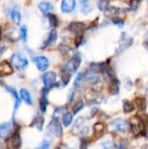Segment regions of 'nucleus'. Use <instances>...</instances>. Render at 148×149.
Instances as JSON below:
<instances>
[{"label":"nucleus","instance_id":"f257e3e1","mask_svg":"<svg viewBox=\"0 0 148 149\" xmlns=\"http://www.w3.org/2000/svg\"><path fill=\"white\" fill-rule=\"evenodd\" d=\"M10 63H11L12 66L15 67L17 70L24 69L29 64L27 58L25 57H24L23 55L19 54V53L12 54V56L10 57Z\"/></svg>","mask_w":148,"mask_h":149},{"label":"nucleus","instance_id":"f03ea898","mask_svg":"<svg viewBox=\"0 0 148 149\" xmlns=\"http://www.w3.org/2000/svg\"><path fill=\"white\" fill-rule=\"evenodd\" d=\"M81 63V58L79 56L76 55L74 57H72L71 59L68 60V62L65 64L64 71H65L66 72H68L69 74H73L74 72H77L78 68L79 67V65Z\"/></svg>","mask_w":148,"mask_h":149},{"label":"nucleus","instance_id":"7ed1b4c3","mask_svg":"<svg viewBox=\"0 0 148 149\" xmlns=\"http://www.w3.org/2000/svg\"><path fill=\"white\" fill-rule=\"evenodd\" d=\"M129 127V124L123 120H115L110 123L109 128L113 132H124Z\"/></svg>","mask_w":148,"mask_h":149},{"label":"nucleus","instance_id":"20e7f679","mask_svg":"<svg viewBox=\"0 0 148 149\" xmlns=\"http://www.w3.org/2000/svg\"><path fill=\"white\" fill-rule=\"evenodd\" d=\"M85 79L88 83L94 85L99 81V72L95 68L91 67L86 70L85 73Z\"/></svg>","mask_w":148,"mask_h":149},{"label":"nucleus","instance_id":"39448f33","mask_svg":"<svg viewBox=\"0 0 148 149\" xmlns=\"http://www.w3.org/2000/svg\"><path fill=\"white\" fill-rule=\"evenodd\" d=\"M3 34H4V37L11 41V42H16L19 39V37L20 36V32L18 33L17 30L12 26H8L4 29V31H3Z\"/></svg>","mask_w":148,"mask_h":149},{"label":"nucleus","instance_id":"423d86ee","mask_svg":"<svg viewBox=\"0 0 148 149\" xmlns=\"http://www.w3.org/2000/svg\"><path fill=\"white\" fill-rule=\"evenodd\" d=\"M33 61H34L38 70L40 71V72H44L49 67V60L44 56L36 57V58H33Z\"/></svg>","mask_w":148,"mask_h":149},{"label":"nucleus","instance_id":"0eeeda50","mask_svg":"<svg viewBox=\"0 0 148 149\" xmlns=\"http://www.w3.org/2000/svg\"><path fill=\"white\" fill-rule=\"evenodd\" d=\"M73 130H78L77 134H79L85 135L89 131V127L85 125V120L84 118H79L76 121Z\"/></svg>","mask_w":148,"mask_h":149},{"label":"nucleus","instance_id":"6e6552de","mask_svg":"<svg viewBox=\"0 0 148 149\" xmlns=\"http://www.w3.org/2000/svg\"><path fill=\"white\" fill-rule=\"evenodd\" d=\"M56 78H57V75L54 72H45L43 76V83H44V87H47V88L51 87L56 82Z\"/></svg>","mask_w":148,"mask_h":149},{"label":"nucleus","instance_id":"1a4fd4ad","mask_svg":"<svg viewBox=\"0 0 148 149\" xmlns=\"http://www.w3.org/2000/svg\"><path fill=\"white\" fill-rule=\"evenodd\" d=\"M144 128H145V125H144V122L141 119H135L134 121L133 120L131 129L135 135L141 134L144 131Z\"/></svg>","mask_w":148,"mask_h":149},{"label":"nucleus","instance_id":"9d476101","mask_svg":"<svg viewBox=\"0 0 148 149\" xmlns=\"http://www.w3.org/2000/svg\"><path fill=\"white\" fill-rule=\"evenodd\" d=\"M76 7V0H62L61 10L64 13H71Z\"/></svg>","mask_w":148,"mask_h":149},{"label":"nucleus","instance_id":"9b49d317","mask_svg":"<svg viewBox=\"0 0 148 149\" xmlns=\"http://www.w3.org/2000/svg\"><path fill=\"white\" fill-rule=\"evenodd\" d=\"M11 133V124L10 122H4L0 124V138L6 140L10 137Z\"/></svg>","mask_w":148,"mask_h":149},{"label":"nucleus","instance_id":"f8f14e48","mask_svg":"<svg viewBox=\"0 0 148 149\" xmlns=\"http://www.w3.org/2000/svg\"><path fill=\"white\" fill-rule=\"evenodd\" d=\"M12 65H10L6 61H3L0 63V77L9 76L13 73Z\"/></svg>","mask_w":148,"mask_h":149},{"label":"nucleus","instance_id":"ddd939ff","mask_svg":"<svg viewBox=\"0 0 148 149\" xmlns=\"http://www.w3.org/2000/svg\"><path fill=\"white\" fill-rule=\"evenodd\" d=\"M3 88H5V90L7 92H9L13 96V98H14V109L17 110L18 108V107L20 106V103H21V100L19 99L17 92L16 91V89H14L12 87H10V86H8L6 85H3Z\"/></svg>","mask_w":148,"mask_h":149},{"label":"nucleus","instance_id":"4468645a","mask_svg":"<svg viewBox=\"0 0 148 149\" xmlns=\"http://www.w3.org/2000/svg\"><path fill=\"white\" fill-rule=\"evenodd\" d=\"M47 93H48V89L47 87L44 88L41 91V97H40V100H39V107L40 109L43 113H44L46 111L47 108V105H48V100H47Z\"/></svg>","mask_w":148,"mask_h":149},{"label":"nucleus","instance_id":"2eb2a0df","mask_svg":"<svg viewBox=\"0 0 148 149\" xmlns=\"http://www.w3.org/2000/svg\"><path fill=\"white\" fill-rule=\"evenodd\" d=\"M38 9L42 13L49 14L50 12H51L53 10L54 7H53L52 3L50 2H41L38 4Z\"/></svg>","mask_w":148,"mask_h":149},{"label":"nucleus","instance_id":"dca6fc26","mask_svg":"<svg viewBox=\"0 0 148 149\" xmlns=\"http://www.w3.org/2000/svg\"><path fill=\"white\" fill-rule=\"evenodd\" d=\"M58 39V32L55 29H52L49 35H48V38H46L45 42H44V45L45 46H49V45H52L53 44H55V42L57 41Z\"/></svg>","mask_w":148,"mask_h":149},{"label":"nucleus","instance_id":"f3484780","mask_svg":"<svg viewBox=\"0 0 148 149\" xmlns=\"http://www.w3.org/2000/svg\"><path fill=\"white\" fill-rule=\"evenodd\" d=\"M120 12V9L117 7H108L105 10V16L109 18H115L118 17L119 13Z\"/></svg>","mask_w":148,"mask_h":149},{"label":"nucleus","instance_id":"a211bd4d","mask_svg":"<svg viewBox=\"0 0 148 149\" xmlns=\"http://www.w3.org/2000/svg\"><path fill=\"white\" fill-rule=\"evenodd\" d=\"M85 27V24L84 23H80V22H72L69 25V29L72 32H75V33H79L81 31H83Z\"/></svg>","mask_w":148,"mask_h":149},{"label":"nucleus","instance_id":"6ab92c4d","mask_svg":"<svg viewBox=\"0 0 148 149\" xmlns=\"http://www.w3.org/2000/svg\"><path fill=\"white\" fill-rule=\"evenodd\" d=\"M20 96L21 99L27 104V105H32V99L31 97L30 93L28 92V90H26L25 88H22L20 89Z\"/></svg>","mask_w":148,"mask_h":149},{"label":"nucleus","instance_id":"aec40b11","mask_svg":"<svg viewBox=\"0 0 148 149\" xmlns=\"http://www.w3.org/2000/svg\"><path fill=\"white\" fill-rule=\"evenodd\" d=\"M44 118L42 117V116H37L34 120H33V121H32V123L31 124V127H36L38 130H39V131H42V129H43V126H44Z\"/></svg>","mask_w":148,"mask_h":149},{"label":"nucleus","instance_id":"412c9836","mask_svg":"<svg viewBox=\"0 0 148 149\" xmlns=\"http://www.w3.org/2000/svg\"><path fill=\"white\" fill-rule=\"evenodd\" d=\"M21 144H22V141H21V138H20L19 134H14L10 138V145H11V147L14 148H20Z\"/></svg>","mask_w":148,"mask_h":149},{"label":"nucleus","instance_id":"4be33fe9","mask_svg":"<svg viewBox=\"0 0 148 149\" xmlns=\"http://www.w3.org/2000/svg\"><path fill=\"white\" fill-rule=\"evenodd\" d=\"M10 17H11V19L15 24H17V25L20 24L22 17H21V13L18 10H10Z\"/></svg>","mask_w":148,"mask_h":149},{"label":"nucleus","instance_id":"5701e85b","mask_svg":"<svg viewBox=\"0 0 148 149\" xmlns=\"http://www.w3.org/2000/svg\"><path fill=\"white\" fill-rule=\"evenodd\" d=\"M73 120V114L70 112H66L64 115H63V119H62V122L63 125L65 127H69Z\"/></svg>","mask_w":148,"mask_h":149},{"label":"nucleus","instance_id":"b1692460","mask_svg":"<svg viewBox=\"0 0 148 149\" xmlns=\"http://www.w3.org/2000/svg\"><path fill=\"white\" fill-rule=\"evenodd\" d=\"M120 86L119 81L116 79H113V81L111 82V87H110V90H111L112 93L118 94V93L120 91V86Z\"/></svg>","mask_w":148,"mask_h":149},{"label":"nucleus","instance_id":"393cba45","mask_svg":"<svg viewBox=\"0 0 148 149\" xmlns=\"http://www.w3.org/2000/svg\"><path fill=\"white\" fill-rule=\"evenodd\" d=\"M123 109H124V112L126 113H130L134 110V105L132 102L126 100L124 102V105H123Z\"/></svg>","mask_w":148,"mask_h":149},{"label":"nucleus","instance_id":"a878e982","mask_svg":"<svg viewBox=\"0 0 148 149\" xmlns=\"http://www.w3.org/2000/svg\"><path fill=\"white\" fill-rule=\"evenodd\" d=\"M135 104L140 110H145L147 107V101L143 98H136L135 99Z\"/></svg>","mask_w":148,"mask_h":149},{"label":"nucleus","instance_id":"bb28decb","mask_svg":"<svg viewBox=\"0 0 148 149\" xmlns=\"http://www.w3.org/2000/svg\"><path fill=\"white\" fill-rule=\"evenodd\" d=\"M84 79H85V74H83L82 72H79L78 76L76 77V79L74 80V86L75 87L81 86V85L84 82Z\"/></svg>","mask_w":148,"mask_h":149},{"label":"nucleus","instance_id":"cd10ccee","mask_svg":"<svg viewBox=\"0 0 148 149\" xmlns=\"http://www.w3.org/2000/svg\"><path fill=\"white\" fill-rule=\"evenodd\" d=\"M47 19H48V22H49V24L52 27H56L58 25V17L54 15H48L47 16Z\"/></svg>","mask_w":148,"mask_h":149},{"label":"nucleus","instance_id":"c85d7f7f","mask_svg":"<svg viewBox=\"0 0 148 149\" xmlns=\"http://www.w3.org/2000/svg\"><path fill=\"white\" fill-rule=\"evenodd\" d=\"M108 6H109V2H108V0H99V2H98V7H99V9L100 10H106L107 8H108Z\"/></svg>","mask_w":148,"mask_h":149},{"label":"nucleus","instance_id":"c756f323","mask_svg":"<svg viewBox=\"0 0 148 149\" xmlns=\"http://www.w3.org/2000/svg\"><path fill=\"white\" fill-rule=\"evenodd\" d=\"M104 129H105V126L101 122H98L93 126V131L95 134H100L101 132H103Z\"/></svg>","mask_w":148,"mask_h":149},{"label":"nucleus","instance_id":"7c9ffc66","mask_svg":"<svg viewBox=\"0 0 148 149\" xmlns=\"http://www.w3.org/2000/svg\"><path fill=\"white\" fill-rule=\"evenodd\" d=\"M19 32H20L21 38L24 42H26V40H27V28H26V26H21Z\"/></svg>","mask_w":148,"mask_h":149},{"label":"nucleus","instance_id":"2f4dec72","mask_svg":"<svg viewBox=\"0 0 148 149\" xmlns=\"http://www.w3.org/2000/svg\"><path fill=\"white\" fill-rule=\"evenodd\" d=\"M52 140L51 139H48V138H45L43 141H42V143H41V145L39 146V148H48L50 146H51V141Z\"/></svg>","mask_w":148,"mask_h":149},{"label":"nucleus","instance_id":"473e14b6","mask_svg":"<svg viewBox=\"0 0 148 149\" xmlns=\"http://www.w3.org/2000/svg\"><path fill=\"white\" fill-rule=\"evenodd\" d=\"M84 107V103L82 101H79L73 107V113H79L82 108Z\"/></svg>","mask_w":148,"mask_h":149},{"label":"nucleus","instance_id":"72a5a7b5","mask_svg":"<svg viewBox=\"0 0 148 149\" xmlns=\"http://www.w3.org/2000/svg\"><path fill=\"white\" fill-rule=\"evenodd\" d=\"M113 22L114 24H116V25H118V26H120V27L124 26V21L121 20L120 17H115V18H113Z\"/></svg>","mask_w":148,"mask_h":149},{"label":"nucleus","instance_id":"f704fd0d","mask_svg":"<svg viewBox=\"0 0 148 149\" xmlns=\"http://www.w3.org/2000/svg\"><path fill=\"white\" fill-rule=\"evenodd\" d=\"M83 5H84V6L82 7L81 12H82L83 14H88V13L92 10V8H91L89 5H87L86 3H84Z\"/></svg>","mask_w":148,"mask_h":149},{"label":"nucleus","instance_id":"c9c22d12","mask_svg":"<svg viewBox=\"0 0 148 149\" xmlns=\"http://www.w3.org/2000/svg\"><path fill=\"white\" fill-rule=\"evenodd\" d=\"M82 40H83V36H79V37H77L76 41H75L76 46H79L80 44H81V42H82Z\"/></svg>","mask_w":148,"mask_h":149},{"label":"nucleus","instance_id":"e433bc0d","mask_svg":"<svg viewBox=\"0 0 148 149\" xmlns=\"http://www.w3.org/2000/svg\"><path fill=\"white\" fill-rule=\"evenodd\" d=\"M80 1V3H82V4H84V3H86L89 0H79Z\"/></svg>","mask_w":148,"mask_h":149},{"label":"nucleus","instance_id":"4c0bfd02","mask_svg":"<svg viewBox=\"0 0 148 149\" xmlns=\"http://www.w3.org/2000/svg\"><path fill=\"white\" fill-rule=\"evenodd\" d=\"M121 1L124 2V3H132L133 0H121Z\"/></svg>","mask_w":148,"mask_h":149},{"label":"nucleus","instance_id":"58836bf2","mask_svg":"<svg viewBox=\"0 0 148 149\" xmlns=\"http://www.w3.org/2000/svg\"><path fill=\"white\" fill-rule=\"evenodd\" d=\"M1 37H2V32H1V30H0V40H1Z\"/></svg>","mask_w":148,"mask_h":149},{"label":"nucleus","instance_id":"ea45409f","mask_svg":"<svg viewBox=\"0 0 148 149\" xmlns=\"http://www.w3.org/2000/svg\"><path fill=\"white\" fill-rule=\"evenodd\" d=\"M147 139H148V134H147Z\"/></svg>","mask_w":148,"mask_h":149},{"label":"nucleus","instance_id":"a19ab883","mask_svg":"<svg viewBox=\"0 0 148 149\" xmlns=\"http://www.w3.org/2000/svg\"><path fill=\"white\" fill-rule=\"evenodd\" d=\"M0 148H1V144H0Z\"/></svg>","mask_w":148,"mask_h":149}]
</instances>
